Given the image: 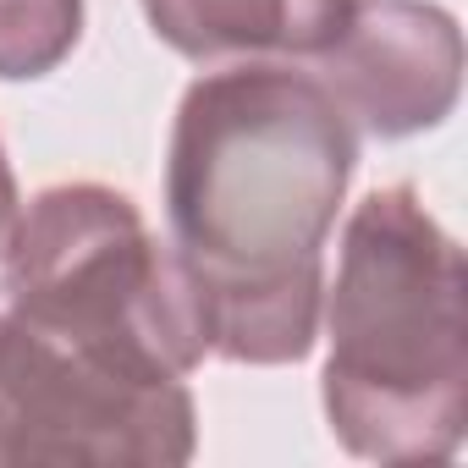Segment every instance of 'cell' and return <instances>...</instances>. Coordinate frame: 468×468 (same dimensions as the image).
Instances as JSON below:
<instances>
[{"label": "cell", "mask_w": 468, "mask_h": 468, "mask_svg": "<svg viewBox=\"0 0 468 468\" xmlns=\"http://www.w3.org/2000/svg\"><path fill=\"white\" fill-rule=\"evenodd\" d=\"M0 276L17 320L133 380H187L209 358L204 309L176 249L105 182L34 193L17 209Z\"/></svg>", "instance_id": "3957f363"}, {"label": "cell", "mask_w": 468, "mask_h": 468, "mask_svg": "<svg viewBox=\"0 0 468 468\" xmlns=\"http://www.w3.org/2000/svg\"><path fill=\"white\" fill-rule=\"evenodd\" d=\"M198 446V408L182 380L149 386L34 331L0 303V468L94 463L165 468Z\"/></svg>", "instance_id": "277c9868"}, {"label": "cell", "mask_w": 468, "mask_h": 468, "mask_svg": "<svg viewBox=\"0 0 468 468\" xmlns=\"http://www.w3.org/2000/svg\"><path fill=\"white\" fill-rule=\"evenodd\" d=\"M309 72L342 100L358 138H413L441 127L463 89V34L430 0H353Z\"/></svg>", "instance_id": "5b68a950"}, {"label": "cell", "mask_w": 468, "mask_h": 468, "mask_svg": "<svg viewBox=\"0 0 468 468\" xmlns=\"http://www.w3.org/2000/svg\"><path fill=\"white\" fill-rule=\"evenodd\" d=\"M353 165V116L298 61H238L187 83L165 149V220L215 358L314 353L325 243Z\"/></svg>", "instance_id": "6da1fadb"}, {"label": "cell", "mask_w": 468, "mask_h": 468, "mask_svg": "<svg viewBox=\"0 0 468 468\" xmlns=\"http://www.w3.org/2000/svg\"><path fill=\"white\" fill-rule=\"evenodd\" d=\"M17 209H23V198H17V176H12V160H6V149H0V254H6V243H12Z\"/></svg>", "instance_id": "ba28073f"}, {"label": "cell", "mask_w": 468, "mask_h": 468, "mask_svg": "<svg viewBox=\"0 0 468 468\" xmlns=\"http://www.w3.org/2000/svg\"><path fill=\"white\" fill-rule=\"evenodd\" d=\"M160 45L204 67L238 61H298L309 67L353 0H138Z\"/></svg>", "instance_id": "8992f818"}, {"label": "cell", "mask_w": 468, "mask_h": 468, "mask_svg": "<svg viewBox=\"0 0 468 468\" xmlns=\"http://www.w3.org/2000/svg\"><path fill=\"white\" fill-rule=\"evenodd\" d=\"M83 39V0H0V78L56 72Z\"/></svg>", "instance_id": "52a82bcc"}, {"label": "cell", "mask_w": 468, "mask_h": 468, "mask_svg": "<svg viewBox=\"0 0 468 468\" xmlns=\"http://www.w3.org/2000/svg\"><path fill=\"white\" fill-rule=\"evenodd\" d=\"M325 419L369 463H446L468 424L463 249L413 187H375L325 287Z\"/></svg>", "instance_id": "7a4b0ae2"}]
</instances>
